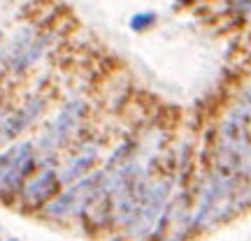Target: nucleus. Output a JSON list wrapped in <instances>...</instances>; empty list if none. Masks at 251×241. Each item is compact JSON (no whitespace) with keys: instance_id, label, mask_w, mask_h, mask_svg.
<instances>
[{"instance_id":"obj_1","label":"nucleus","mask_w":251,"mask_h":241,"mask_svg":"<svg viewBox=\"0 0 251 241\" xmlns=\"http://www.w3.org/2000/svg\"><path fill=\"white\" fill-rule=\"evenodd\" d=\"M249 155V107H235L233 114L221 125V162L240 167V160L247 162Z\"/></svg>"},{"instance_id":"obj_2","label":"nucleus","mask_w":251,"mask_h":241,"mask_svg":"<svg viewBox=\"0 0 251 241\" xmlns=\"http://www.w3.org/2000/svg\"><path fill=\"white\" fill-rule=\"evenodd\" d=\"M100 181H102V176H100V174H93V176H89V179L75 183L68 193H63L58 199H54L51 204L47 206V214H49V216L79 214L81 209H84V206L93 199V195L98 193Z\"/></svg>"},{"instance_id":"obj_3","label":"nucleus","mask_w":251,"mask_h":241,"mask_svg":"<svg viewBox=\"0 0 251 241\" xmlns=\"http://www.w3.org/2000/svg\"><path fill=\"white\" fill-rule=\"evenodd\" d=\"M33 149L30 144H17L9 151L0 153V193L2 190H12L19 181L28 174V170L33 167Z\"/></svg>"},{"instance_id":"obj_4","label":"nucleus","mask_w":251,"mask_h":241,"mask_svg":"<svg viewBox=\"0 0 251 241\" xmlns=\"http://www.w3.org/2000/svg\"><path fill=\"white\" fill-rule=\"evenodd\" d=\"M81 111H84V105H81V100H72V102H68V105L61 109L58 118L54 121V125H51L49 134H45V139H42V146H45V149H56L58 144L65 142V139L70 137L72 130L77 128V123H79Z\"/></svg>"},{"instance_id":"obj_5","label":"nucleus","mask_w":251,"mask_h":241,"mask_svg":"<svg viewBox=\"0 0 251 241\" xmlns=\"http://www.w3.org/2000/svg\"><path fill=\"white\" fill-rule=\"evenodd\" d=\"M56 183H58V181H56L54 172H42V174H40V176H37V179L26 188V193H24V195H26V199L30 202V204H33V202L37 204V202H42V199H47V197L54 195Z\"/></svg>"},{"instance_id":"obj_6","label":"nucleus","mask_w":251,"mask_h":241,"mask_svg":"<svg viewBox=\"0 0 251 241\" xmlns=\"http://www.w3.org/2000/svg\"><path fill=\"white\" fill-rule=\"evenodd\" d=\"M40 109H42V102H40V100H30L26 107L19 111V116H14L12 121H7L5 134H7V137H14L17 132H21V130H24V128H26V125L30 123L37 114H40Z\"/></svg>"},{"instance_id":"obj_7","label":"nucleus","mask_w":251,"mask_h":241,"mask_svg":"<svg viewBox=\"0 0 251 241\" xmlns=\"http://www.w3.org/2000/svg\"><path fill=\"white\" fill-rule=\"evenodd\" d=\"M91 162H93V153H86V155H79L75 165H70L68 170L63 172V181H70V179H77L81 172H86L91 167Z\"/></svg>"},{"instance_id":"obj_8","label":"nucleus","mask_w":251,"mask_h":241,"mask_svg":"<svg viewBox=\"0 0 251 241\" xmlns=\"http://www.w3.org/2000/svg\"><path fill=\"white\" fill-rule=\"evenodd\" d=\"M153 19H156V17H153L151 12H149V14H147V12H142V14H135L133 21H130V26H133L135 30H144L147 26H151V23H153Z\"/></svg>"}]
</instances>
